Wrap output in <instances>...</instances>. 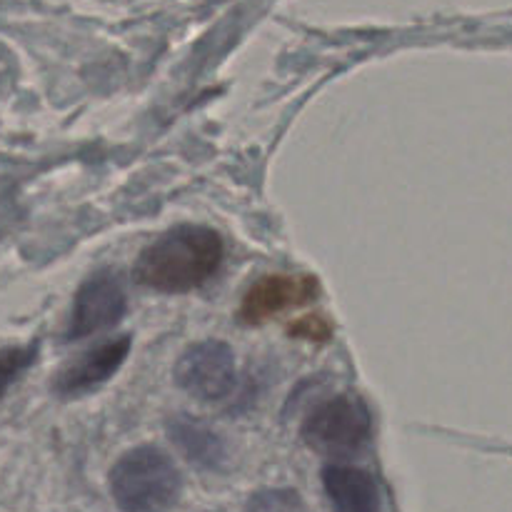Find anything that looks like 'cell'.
I'll return each instance as SVG.
<instances>
[{"instance_id":"1","label":"cell","mask_w":512,"mask_h":512,"mask_svg":"<svg viewBox=\"0 0 512 512\" xmlns=\"http://www.w3.org/2000/svg\"><path fill=\"white\" fill-rule=\"evenodd\" d=\"M225 245L208 225H175L140 250L133 265L135 283L158 293H190L213 278L223 263Z\"/></svg>"},{"instance_id":"2","label":"cell","mask_w":512,"mask_h":512,"mask_svg":"<svg viewBox=\"0 0 512 512\" xmlns=\"http://www.w3.org/2000/svg\"><path fill=\"white\" fill-rule=\"evenodd\" d=\"M108 488L120 512H168L180 500L183 478L168 453L140 445L110 468Z\"/></svg>"},{"instance_id":"3","label":"cell","mask_w":512,"mask_h":512,"mask_svg":"<svg viewBox=\"0 0 512 512\" xmlns=\"http://www.w3.org/2000/svg\"><path fill=\"white\" fill-rule=\"evenodd\" d=\"M300 435L315 453L328 458H350L368 445L373 435V413L360 395H333L310 410Z\"/></svg>"},{"instance_id":"4","label":"cell","mask_w":512,"mask_h":512,"mask_svg":"<svg viewBox=\"0 0 512 512\" xmlns=\"http://www.w3.org/2000/svg\"><path fill=\"white\" fill-rule=\"evenodd\" d=\"M175 385L203 403H218L228 398L238 380L235 353L223 340H200L175 363Z\"/></svg>"},{"instance_id":"5","label":"cell","mask_w":512,"mask_h":512,"mask_svg":"<svg viewBox=\"0 0 512 512\" xmlns=\"http://www.w3.org/2000/svg\"><path fill=\"white\" fill-rule=\"evenodd\" d=\"M125 308H128V298H125L123 283L110 270L90 275L75 293L65 340L90 338V335L113 328L125 315Z\"/></svg>"},{"instance_id":"6","label":"cell","mask_w":512,"mask_h":512,"mask_svg":"<svg viewBox=\"0 0 512 512\" xmlns=\"http://www.w3.org/2000/svg\"><path fill=\"white\" fill-rule=\"evenodd\" d=\"M318 293L320 283L313 275L270 273L250 285L248 293L243 295L238 315L245 325H263L273 320L275 315L305 308L318 298Z\"/></svg>"},{"instance_id":"7","label":"cell","mask_w":512,"mask_h":512,"mask_svg":"<svg viewBox=\"0 0 512 512\" xmlns=\"http://www.w3.org/2000/svg\"><path fill=\"white\" fill-rule=\"evenodd\" d=\"M130 345H133V338L120 335V338L105 340V343L85 350L83 355L70 360L65 368L55 373L53 390L63 398H75V395H85L90 390L100 388L123 368L130 355Z\"/></svg>"},{"instance_id":"8","label":"cell","mask_w":512,"mask_h":512,"mask_svg":"<svg viewBox=\"0 0 512 512\" xmlns=\"http://www.w3.org/2000/svg\"><path fill=\"white\" fill-rule=\"evenodd\" d=\"M323 488L333 512H383L378 480L353 465H325Z\"/></svg>"},{"instance_id":"9","label":"cell","mask_w":512,"mask_h":512,"mask_svg":"<svg viewBox=\"0 0 512 512\" xmlns=\"http://www.w3.org/2000/svg\"><path fill=\"white\" fill-rule=\"evenodd\" d=\"M170 440L183 450L185 458L193 465L208 470H220L228 463V448H225L223 438L203 423H195L190 418H173L168 423Z\"/></svg>"},{"instance_id":"10","label":"cell","mask_w":512,"mask_h":512,"mask_svg":"<svg viewBox=\"0 0 512 512\" xmlns=\"http://www.w3.org/2000/svg\"><path fill=\"white\" fill-rule=\"evenodd\" d=\"M38 358V345H10L0 348V398L20 380V375Z\"/></svg>"},{"instance_id":"11","label":"cell","mask_w":512,"mask_h":512,"mask_svg":"<svg viewBox=\"0 0 512 512\" xmlns=\"http://www.w3.org/2000/svg\"><path fill=\"white\" fill-rule=\"evenodd\" d=\"M290 338H303L310 343H325L333 335V325L323 318V315H305V318L295 320L288 328Z\"/></svg>"},{"instance_id":"12","label":"cell","mask_w":512,"mask_h":512,"mask_svg":"<svg viewBox=\"0 0 512 512\" xmlns=\"http://www.w3.org/2000/svg\"><path fill=\"white\" fill-rule=\"evenodd\" d=\"M300 505V498L290 490H280V493H263L253 500L250 512H295Z\"/></svg>"}]
</instances>
